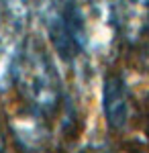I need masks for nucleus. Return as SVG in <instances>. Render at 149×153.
Masks as SVG:
<instances>
[{
	"label": "nucleus",
	"mask_w": 149,
	"mask_h": 153,
	"mask_svg": "<svg viewBox=\"0 0 149 153\" xmlns=\"http://www.w3.org/2000/svg\"><path fill=\"white\" fill-rule=\"evenodd\" d=\"M102 110L106 125L112 131H123L129 125L131 104L125 80L118 74H108L102 84Z\"/></svg>",
	"instance_id": "nucleus-2"
},
{
	"label": "nucleus",
	"mask_w": 149,
	"mask_h": 153,
	"mask_svg": "<svg viewBox=\"0 0 149 153\" xmlns=\"http://www.w3.org/2000/svg\"><path fill=\"white\" fill-rule=\"evenodd\" d=\"M12 78L19 96L31 106L33 114L37 112L39 117H53L57 112L61 100L59 78L41 47L27 43L21 49L12 68Z\"/></svg>",
	"instance_id": "nucleus-1"
}]
</instances>
